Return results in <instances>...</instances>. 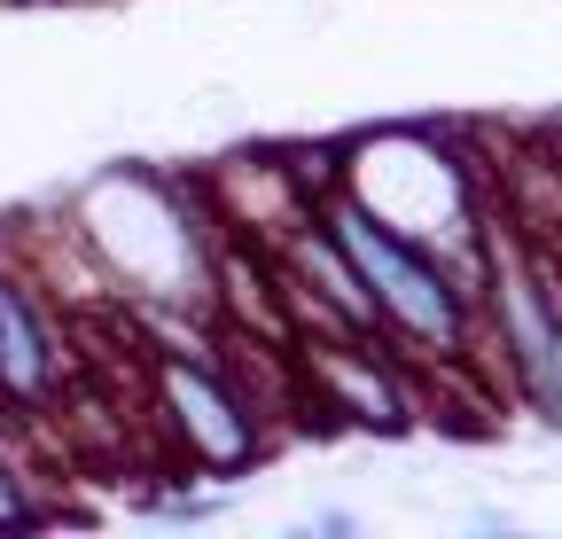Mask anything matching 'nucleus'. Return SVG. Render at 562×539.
Returning a JSON list of instances; mask_svg holds the SVG:
<instances>
[{
  "label": "nucleus",
  "mask_w": 562,
  "mask_h": 539,
  "mask_svg": "<svg viewBox=\"0 0 562 539\" xmlns=\"http://www.w3.org/2000/svg\"><path fill=\"white\" fill-rule=\"evenodd\" d=\"M321 220L336 227V243L351 250L360 266V282L383 313V345L406 360V368H446V375H476V352H484V321H476V290L453 274V266L398 235L391 220H375L368 204H351V195L328 180L321 195Z\"/></svg>",
  "instance_id": "obj_1"
},
{
  "label": "nucleus",
  "mask_w": 562,
  "mask_h": 539,
  "mask_svg": "<svg viewBox=\"0 0 562 539\" xmlns=\"http://www.w3.org/2000/svg\"><path fill=\"white\" fill-rule=\"evenodd\" d=\"M328 165H336V188L351 204H368L398 235L430 243L469 290H484V243H492L484 188H476L469 157H453L430 125H391V133L336 142Z\"/></svg>",
  "instance_id": "obj_2"
},
{
  "label": "nucleus",
  "mask_w": 562,
  "mask_h": 539,
  "mask_svg": "<svg viewBox=\"0 0 562 539\" xmlns=\"http://www.w3.org/2000/svg\"><path fill=\"white\" fill-rule=\"evenodd\" d=\"M149 391H157V423L180 446V461L195 478L227 485L243 469H258L273 453V423L258 398L211 360V352H157L149 360Z\"/></svg>",
  "instance_id": "obj_3"
},
{
  "label": "nucleus",
  "mask_w": 562,
  "mask_h": 539,
  "mask_svg": "<svg viewBox=\"0 0 562 539\" xmlns=\"http://www.w3.org/2000/svg\"><path fill=\"white\" fill-rule=\"evenodd\" d=\"M290 368L305 391V415H328L336 430H360V438H414L422 430L414 368L383 336H290Z\"/></svg>",
  "instance_id": "obj_4"
},
{
  "label": "nucleus",
  "mask_w": 562,
  "mask_h": 539,
  "mask_svg": "<svg viewBox=\"0 0 562 539\" xmlns=\"http://www.w3.org/2000/svg\"><path fill=\"white\" fill-rule=\"evenodd\" d=\"M63 383H70V336H63L47 290L0 266V398L40 415L63 398Z\"/></svg>",
  "instance_id": "obj_5"
},
{
  "label": "nucleus",
  "mask_w": 562,
  "mask_h": 539,
  "mask_svg": "<svg viewBox=\"0 0 562 539\" xmlns=\"http://www.w3.org/2000/svg\"><path fill=\"white\" fill-rule=\"evenodd\" d=\"M516 391V407L524 415H539L554 438H562V313H554V328H547V345H539V360L508 383Z\"/></svg>",
  "instance_id": "obj_6"
},
{
  "label": "nucleus",
  "mask_w": 562,
  "mask_h": 539,
  "mask_svg": "<svg viewBox=\"0 0 562 539\" xmlns=\"http://www.w3.org/2000/svg\"><path fill=\"white\" fill-rule=\"evenodd\" d=\"M149 508H157V516H172V524H211V516H227V493H195V478H188V485L157 493Z\"/></svg>",
  "instance_id": "obj_7"
},
{
  "label": "nucleus",
  "mask_w": 562,
  "mask_h": 539,
  "mask_svg": "<svg viewBox=\"0 0 562 539\" xmlns=\"http://www.w3.org/2000/svg\"><path fill=\"white\" fill-rule=\"evenodd\" d=\"M24 524H40V508H32V493H24V469L0 453V531H24Z\"/></svg>",
  "instance_id": "obj_8"
},
{
  "label": "nucleus",
  "mask_w": 562,
  "mask_h": 539,
  "mask_svg": "<svg viewBox=\"0 0 562 539\" xmlns=\"http://www.w3.org/2000/svg\"><path fill=\"white\" fill-rule=\"evenodd\" d=\"M313 531H360V516H351V508H321Z\"/></svg>",
  "instance_id": "obj_9"
},
{
  "label": "nucleus",
  "mask_w": 562,
  "mask_h": 539,
  "mask_svg": "<svg viewBox=\"0 0 562 539\" xmlns=\"http://www.w3.org/2000/svg\"><path fill=\"white\" fill-rule=\"evenodd\" d=\"M9 9H40V0H9Z\"/></svg>",
  "instance_id": "obj_10"
}]
</instances>
